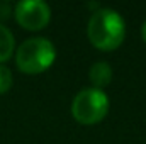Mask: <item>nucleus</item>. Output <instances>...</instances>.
I'll list each match as a JSON object with an SVG mask.
<instances>
[{
  "label": "nucleus",
  "instance_id": "obj_1",
  "mask_svg": "<svg viewBox=\"0 0 146 144\" xmlns=\"http://www.w3.org/2000/svg\"><path fill=\"white\" fill-rule=\"evenodd\" d=\"M87 34L92 42L100 51H114L117 49L126 36V24L119 12L112 9H97L87 26Z\"/></svg>",
  "mask_w": 146,
  "mask_h": 144
},
{
  "label": "nucleus",
  "instance_id": "obj_2",
  "mask_svg": "<svg viewBox=\"0 0 146 144\" xmlns=\"http://www.w3.org/2000/svg\"><path fill=\"white\" fill-rule=\"evenodd\" d=\"M56 58V49L53 42L46 37H29L26 39L15 53L17 68L27 75H37L46 71Z\"/></svg>",
  "mask_w": 146,
  "mask_h": 144
},
{
  "label": "nucleus",
  "instance_id": "obj_3",
  "mask_svg": "<svg viewBox=\"0 0 146 144\" xmlns=\"http://www.w3.org/2000/svg\"><path fill=\"white\" fill-rule=\"evenodd\" d=\"M109 112V98L104 90L94 87L80 90L72 102L73 119L83 126H94L104 120Z\"/></svg>",
  "mask_w": 146,
  "mask_h": 144
},
{
  "label": "nucleus",
  "instance_id": "obj_4",
  "mask_svg": "<svg viewBox=\"0 0 146 144\" xmlns=\"http://www.w3.org/2000/svg\"><path fill=\"white\" fill-rule=\"evenodd\" d=\"M14 15L19 26L27 31H41L49 24L51 9L42 0H22L15 5Z\"/></svg>",
  "mask_w": 146,
  "mask_h": 144
},
{
  "label": "nucleus",
  "instance_id": "obj_5",
  "mask_svg": "<svg viewBox=\"0 0 146 144\" xmlns=\"http://www.w3.org/2000/svg\"><path fill=\"white\" fill-rule=\"evenodd\" d=\"M88 78H90L94 88L102 90L104 87H107L110 81H112V68H110V65L106 63V61H97V63H94V65L90 66Z\"/></svg>",
  "mask_w": 146,
  "mask_h": 144
},
{
  "label": "nucleus",
  "instance_id": "obj_6",
  "mask_svg": "<svg viewBox=\"0 0 146 144\" xmlns=\"http://www.w3.org/2000/svg\"><path fill=\"white\" fill-rule=\"evenodd\" d=\"M14 48H15L14 34L10 32L9 27H5L3 24H0V63L7 61L12 56Z\"/></svg>",
  "mask_w": 146,
  "mask_h": 144
},
{
  "label": "nucleus",
  "instance_id": "obj_7",
  "mask_svg": "<svg viewBox=\"0 0 146 144\" xmlns=\"http://www.w3.org/2000/svg\"><path fill=\"white\" fill-rule=\"evenodd\" d=\"M14 83V76H12V71L5 66V65H0V95L9 92L10 87Z\"/></svg>",
  "mask_w": 146,
  "mask_h": 144
},
{
  "label": "nucleus",
  "instance_id": "obj_8",
  "mask_svg": "<svg viewBox=\"0 0 146 144\" xmlns=\"http://www.w3.org/2000/svg\"><path fill=\"white\" fill-rule=\"evenodd\" d=\"M10 14V5L7 2H0V19H7Z\"/></svg>",
  "mask_w": 146,
  "mask_h": 144
},
{
  "label": "nucleus",
  "instance_id": "obj_9",
  "mask_svg": "<svg viewBox=\"0 0 146 144\" xmlns=\"http://www.w3.org/2000/svg\"><path fill=\"white\" fill-rule=\"evenodd\" d=\"M141 36H143V41L146 42V20H145V24H143V27H141Z\"/></svg>",
  "mask_w": 146,
  "mask_h": 144
}]
</instances>
